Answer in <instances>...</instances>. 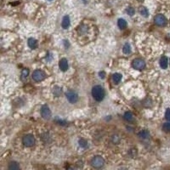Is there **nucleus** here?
Segmentation results:
<instances>
[{
    "label": "nucleus",
    "mask_w": 170,
    "mask_h": 170,
    "mask_svg": "<svg viewBox=\"0 0 170 170\" xmlns=\"http://www.w3.org/2000/svg\"><path fill=\"white\" fill-rule=\"evenodd\" d=\"M49 1H52V0H49Z\"/></svg>",
    "instance_id": "obj_29"
},
{
    "label": "nucleus",
    "mask_w": 170,
    "mask_h": 170,
    "mask_svg": "<svg viewBox=\"0 0 170 170\" xmlns=\"http://www.w3.org/2000/svg\"><path fill=\"white\" fill-rule=\"evenodd\" d=\"M132 67L135 69V70H138V71H141L143 70L145 67H146V62L144 60L141 59V58H137V59H134L132 62Z\"/></svg>",
    "instance_id": "obj_5"
},
{
    "label": "nucleus",
    "mask_w": 170,
    "mask_h": 170,
    "mask_svg": "<svg viewBox=\"0 0 170 170\" xmlns=\"http://www.w3.org/2000/svg\"><path fill=\"white\" fill-rule=\"evenodd\" d=\"M165 118H166V119H167L168 121H169L170 122V108H168V109L166 110V112H165Z\"/></svg>",
    "instance_id": "obj_25"
},
{
    "label": "nucleus",
    "mask_w": 170,
    "mask_h": 170,
    "mask_svg": "<svg viewBox=\"0 0 170 170\" xmlns=\"http://www.w3.org/2000/svg\"><path fill=\"white\" fill-rule=\"evenodd\" d=\"M127 22H126L124 19H122V18H120L118 19V27L120 29H125L126 27H127Z\"/></svg>",
    "instance_id": "obj_14"
},
{
    "label": "nucleus",
    "mask_w": 170,
    "mask_h": 170,
    "mask_svg": "<svg viewBox=\"0 0 170 170\" xmlns=\"http://www.w3.org/2000/svg\"><path fill=\"white\" fill-rule=\"evenodd\" d=\"M127 13H128V15H134V13H135V10H134V9L133 8H132V7H129V8H128L127 9Z\"/></svg>",
    "instance_id": "obj_22"
},
{
    "label": "nucleus",
    "mask_w": 170,
    "mask_h": 170,
    "mask_svg": "<svg viewBox=\"0 0 170 170\" xmlns=\"http://www.w3.org/2000/svg\"><path fill=\"white\" fill-rule=\"evenodd\" d=\"M63 43H64V44H65V47L67 49V48L69 47V43H68V41H67V40H64Z\"/></svg>",
    "instance_id": "obj_26"
},
{
    "label": "nucleus",
    "mask_w": 170,
    "mask_h": 170,
    "mask_svg": "<svg viewBox=\"0 0 170 170\" xmlns=\"http://www.w3.org/2000/svg\"><path fill=\"white\" fill-rule=\"evenodd\" d=\"M28 75H29V70L27 68H24L22 72V79L26 80L28 77Z\"/></svg>",
    "instance_id": "obj_20"
},
{
    "label": "nucleus",
    "mask_w": 170,
    "mask_h": 170,
    "mask_svg": "<svg viewBox=\"0 0 170 170\" xmlns=\"http://www.w3.org/2000/svg\"><path fill=\"white\" fill-rule=\"evenodd\" d=\"M163 131L167 132V133H169L170 132V122L169 121V123H165L163 126Z\"/></svg>",
    "instance_id": "obj_21"
},
{
    "label": "nucleus",
    "mask_w": 170,
    "mask_h": 170,
    "mask_svg": "<svg viewBox=\"0 0 170 170\" xmlns=\"http://www.w3.org/2000/svg\"><path fill=\"white\" fill-rule=\"evenodd\" d=\"M160 67L163 69H167L169 67V59L167 56H163L160 60Z\"/></svg>",
    "instance_id": "obj_11"
},
{
    "label": "nucleus",
    "mask_w": 170,
    "mask_h": 170,
    "mask_svg": "<svg viewBox=\"0 0 170 170\" xmlns=\"http://www.w3.org/2000/svg\"><path fill=\"white\" fill-rule=\"evenodd\" d=\"M71 25V20L69 15H65L62 19V22H61V26L64 29H67Z\"/></svg>",
    "instance_id": "obj_10"
},
{
    "label": "nucleus",
    "mask_w": 170,
    "mask_h": 170,
    "mask_svg": "<svg viewBox=\"0 0 170 170\" xmlns=\"http://www.w3.org/2000/svg\"><path fill=\"white\" fill-rule=\"evenodd\" d=\"M9 169L11 170L20 169V165H19V163H16V162H11L9 165Z\"/></svg>",
    "instance_id": "obj_18"
},
{
    "label": "nucleus",
    "mask_w": 170,
    "mask_h": 170,
    "mask_svg": "<svg viewBox=\"0 0 170 170\" xmlns=\"http://www.w3.org/2000/svg\"><path fill=\"white\" fill-rule=\"evenodd\" d=\"M59 67L60 69V71H62V72L67 71L69 66H68V61H67V60L66 59V58H62V59L60 60Z\"/></svg>",
    "instance_id": "obj_9"
},
{
    "label": "nucleus",
    "mask_w": 170,
    "mask_h": 170,
    "mask_svg": "<svg viewBox=\"0 0 170 170\" xmlns=\"http://www.w3.org/2000/svg\"><path fill=\"white\" fill-rule=\"evenodd\" d=\"M123 53H124L125 55L130 54V53H131V46H130V44H128V43H126L125 44L123 45Z\"/></svg>",
    "instance_id": "obj_17"
},
{
    "label": "nucleus",
    "mask_w": 170,
    "mask_h": 170,
    "mask_svg": "<svg viewBox=\"0 0 170 170\" xmlns=\"http://www.w3.org/2000/svg\"><path fill=\"white\" fill-rule=\"evenodd\" d=\"M122 75L120 73H114L112 75V80L115 83H119L122 80Z\"/></svg>",
    "instance_id": "obj_15"
},
{
    "label": "nucleus",
    "mask_w": 170,
    "mask_h": 170,
    "mask_svg": "<svg viewBox=\"0 0 170 170\" xmlns=\"http://www.w3.org/2000/svg\"><path fill=\"white\" fill-rule=\"evenodd\" d=\"M123 118H124V119H125L127 122H132L133 119V116L130 111H127V112L124 113Z\"/></svg>",
    "instance_id": "obj_16"
},
{
    "label": "nucleus",
    "mask_w": 170,
    "mask_h": 170,
    "mask_svg": "<svg viewBox=\"0 0 170 170\" xmlns=\"http://www.w3.org/2000/svg\"><path fill=\"white\" fill-rule=\"evenodd\" d=\"M46 77V73L42 70H36L32 72V79L35 82H41Z\"/></svg>",
    "instance_id": "obj_4"
},
{
    "label": "nucleus",
    "mask_w": 170,
    "mask_h": 170,
    "mask_svg": "<svg viewBox=\"0 0 170 170\" xmlns=\"http://www.w3.org/2000/svg\"><path fill=\"white\" fill-rule=\"evenodd\" d=\"M155 23L157 25V26H160V27H163L167 24V19L166 17L163 15H157L155 16Z\"/></svg>",
    "instance_id": "obj_8"
},
{
    "label": "nucleus",
    "mask_w": 170,
    "mask_h": 170,
    "mask_svg": "<svg viewBox=\"0 0 170 170\" xmlns=\"http://www.w3.org/2000/svg\"><path fill=\"white\" fill-rule=\"evenodd\" d=\"M140 13H141V15L142 16H144V17H148V15H149V11H148V9L146 7H141L140 8Z\"/></svg>",
    "instance_id": "obj_19"
},
{
    "label": "nucleus",
    "mask_w": 170,
    "mask_h": 170,
    "mask_svg": "<svg viewBox=\"0 0 170 170\" xmlns=\"http://www.w3.org/2000/svg\"><path fill=\"white\" fill-rule=\"evenodd\" d=\"M138 1H140V2H141V1H143V0H138Z\"/></svg>",
    "instance_id": "obj_28"
},
{
    "label": "nucleus",
    "mask_w": 170,
    "mask_h": 170,
    "mask_svg": "<svg viewBox=\"0 0 170 170\" xmlns=\"http://www.w3.org/2000/svg\"><path fill=\"white\" fill-rule=\"evenodd\" d=\"M22 143L27 147H32L35 144V138L32 134H26L23 137Z\"/></svg>",
    "instance_id": "obj_3"
},
{
    "label": "nucleus",
    "mask_w": 170,
    "mask_h": 170,
    "mask_svg": "<svg viewBox=\"0 0 170 170\" xmlns=\"http://www.w3.org/2000/svg\"><path fill=\"white\" fill-rule=\"evenodd\" d=\"M139 136L141 139H143V140H147L150 138V133L147 130H142L139 133Z\"/></svg>",
    "instance_id": "obj_13"
},
{
    "label": "nucleus",
    "mask_w": 170,
    "mask_h": 170,
    "mask_svg": "<svg viewBox=\"0 0 170 170\" xmlns=\"http://www.w3.org/2000/svg\"><path fill=\"white\" fill-rule=\"evenodd\" d=\"M66 97H67V100L72 104L77 103V100H78V95L74 91H68V92H67Z\"/></svg>",
    "instance_id": "obj_6"
},
{
    "label": "nucleus",
    "mask_w": 170,
    "mask_h": 170,
    "mask_svg": "<svg viewBox=\"0 0 170 170\" xmlns=\"http://www.w3.org/2000/svg\"><path fill=\"white\" fill-rule=\"evenodd\" d=\"M41 116L43 118L46 119V120L51 118V111L48 105H44L41 107Z\"/></svg>",
    "instance_id": "obj_7"
},
{
    "label": "nucleus",
    "mask_w": 170,
    "mask_h": 170,
    "mask_svg": "<svg viewBox=\"0 0 170 170\" xmlns=\"http://www.w3.org/2000/svg\"><path fill=\"white\" fill-rule=\"evenodd\" d=\"M79 145H80V146H82V147H87L88 142H87V141H85L84 139H82V140L79 141Z\"/></svg>",
    "instance_id": "obj_24"
},
{
    "label": "nucleus",
    "mask_w": 170,
    "mask_h": 170,
    "mask_svg": "<svg viewBox=\"0 0 170 170\" xmlns=\"http://www.w3.org/2000/svg\"><path fill=\"white\" fill-rule=\"evenodd\" d=\"M54 94H55V95H56V96H60V93L62 92V90L60 89V88H58V87H55V88H54Z\"/></svg>",
    "instance_id": "obj_23"
},
{
    "label": "nucleus",
    "mask_w": 170,
    "mask_h": 170,
    "mask_svg": "<svg viewBox=\"0 0 170 170\" xmlns=\"http://www.w3.org/2000/svg\"><path fill=\"white\" fill-rule=\"evenodd\" d=\"M27 44L29 46V48L31 49H37V41L36 39L32 38V37H30L27 41Z\"/></svg>",
    "instance_id": "obj_12"
},
{
    "label": "nucleus",
    "mask_w": 170,
    "mask_h": 170,
    "mask_svg": "<svg viewBox=\"0 0 170 170\" xmlns=\"http://www.w3.org/2000/svg\"><path fill=\"white\" fill-rule=\"evenodd\" d=\"M104 164H105V160H104L103 157L100 156H96L93 157L92 160H91V165H92V167H94V168H95V169H100V168H102L104 166Z\"/></svg>",
    "instance_id": "obj_2"
},
{
    "label": "nucleus",
    "mask_w": 170,
    "mask_h": 170,
    "mask_svg": "<svg viewBox=\"0 0 170 170\" xmlns=\"http://www.w3.org/2000/svg\"><path fill=\"white\" fill-rule=\"evenodd\" d=\"M92 95H93V98L96 101L103 100L104 98H105V93L103 87L100 86V85L94 86L93 89H92Z\"/></svg>",
    "instance_id": "obj_1"
},
{
    "label": "nucleus",
    "mask_w": 170,
    "mask_h": 170,
    "mask_svg": "<svg viewBox=\"0 0 170 170\" xmlns=\"http://www.w3.org/2000/svg\"><path fill=\"white\" fill-rule=\"evenodd\" d=\"M100 78H104L105 77V72H100Z\"/></svg>",
    "instance_id": "obj_27"
}]
</instances>
